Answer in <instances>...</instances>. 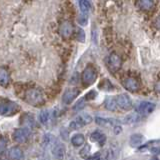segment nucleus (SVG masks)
<instances>
[{
    "instance_id": "2",
    "label": "nucleus",
    "mask_w": 160,
    "mask_h": 160,
    "mask_svg": "<svg viewBox=\"0 0 160 160\" xmlns=\"http://www.w3.org/2000/svg\"><path fill=\"white\" fill-rule=\"evenodd\" d=\"M20 111V106L11 100H2L0 105V113L3 116H12Z\"/></svg>"
},
{
    "instance_id": "26",
    "label": "nucleus",
    "mask_w": 160,
    "mask_h": 160,
    "mask_svg": "<svg viewBox=\"0 0 160 160\" xmlns=\"http://www.w3.org/2000/svg\"><path fill=\"white\" fill-rule=\"evenodd\" d=\"M94 97H96V92H95V91H90L89 93H87L86 95H85V99H86V100L93 99Z\"/></svg>"
},
{
    "instance_id": "9",
    "label": "nucleus",
    "mask_w": 160,
    "mask_h": 160,
    "mask_svg": "<svg viewBox=\"0 0 160 160\" xmlns=\"http://www.w3.org/2000/svg\"><path fill=\"white\" fill-rule=\"evenodd\" d=\"M79 93H80V91H79V89H77V88H69V89H67L63 94V97H62L63 102L65 104L72 103V101H74V99L78 96Z\"/></svg>"
},
{
    "instance_id": "22",
    "label": "nucleus",
    "mask_w": 160,
    "mask_h": 160,
    "mask_svg": "<svg viewBox=\"0 0 160 160\" xmlns=\"http://www.w3.org/2000/svg\"><path fill=\"white\" fill-rule=\"evenodd\" d=\"M39 121L41 124L43 125H46L49 121V112H48V110H43V111L40 112L39 114Z\"/></svg>"
},
{
    "instance_id": "3",
    "label": "nucleus",
    "mask_w": 160,
    "mask_h": 160,
    "mask_svg": "<svg viewBox=\"0 0 160 160\" xmlns=\"http://www.w3.org/2000/svg\"><path fill=\"white\" fill-rule=\"evenodd\" d=\"M97 79V70L93 66L89 65L83 70L81 75V81L85 86H89V85L93 84Z\"/></svg>"
},
{
    "instance_id": "5",
    "label": "nucleus",
    "mask_w": 160,
    "mask_h": 160,
    "mask_svg": "<svg viewBox=\"0 0 160 160\" xmlns=\"http://www.w3.org/2000/svg\"><path fill=\"white\" fill-rule=\"evenodd\" d=\"M107 67L111 72H117L122 66V59L116 53H111L107 57Z\"/></svg>"
},
{
    "instance_id": "13",
    "label": "nucleus",
    "mask_w": 160,
    "mask_h": 160,
    "mask_svg": "<svg viewBox=\"0 0 160 160\" xmlns=\"http://www.w3.org/2000/svg\"><path fill=\"white\" fill-rule=\"evenodd\" d=\"M7 155L10 159H13V160L21 159L23 158V151L19 147H12L9 149Z\"/></svg>"
},
{
    "instance_id": "20",
    "label": "nucleus",
    "mask_w": 160,
    "mask_h": 160,
    "mask_svg": "<svg viewBox=\"0 0 160 160\" xmlns=\"http://www.w3.org/2000/svg\"><path fill=\"white\" fill-rule=\"evenodd\" d=\"M79 8L81 10L82 14H88L91 9V4L88 0H79Z\"/></svg>"
},
{
    "instance_id": "27",
    "label": "nucleus",
    "mask_w": 160,
    "mask_h": 160,
    "mask_svg": "<svg viewBox=\"0 0 160 160\" xmlns=\"http://www.w3.org/2000/svg\"><path fill=\"white\" fill-rule=\"evenodd\" d=\"M79 23L81 25H85L87 23V17H86V14H83L82 16L79 17Z\"/></svg>"
},
{
    "instance_id": "17",
    "label": "nucleus",
    "mask_w": 160,
    "mask_h": 160,
    "mask_svg": "<svg viewBox=\"0 0 160 160\" xmlns=\"http://www.w3.org/2000/svg\"><path fill=\"white\" fill-rule=\"evenodd\" d=\"M85 142V138H84V135L83 134H75L72 136L71 138V143L74 145L75 147H79L81 146V145H83Z\"/></svg>"
},
{
    "instance_id": "11",
    "label": "nucleus",
    "mask_w": 160,
    "mask_h": 160,
    "mask_svg": "<svg viewBox=\"0 0 160 160\" xmlns=\"http://www.w3.org/2000/svg\"><path fill=\"white\" fill-rule=\"evenodd\" d=\"M155 109V104L149 101H143L139 104L138 106V112L142 115H149L152 113Z\"/></svg>"
},
{
    "instance_id": "23",
    "label": "nucleus",
    "mask_w": 160,
    "mask_h": 160,
    "mask_svg": "<svg viewBox=\"0 0 160 160\" xmlns=\"http://www.w3.org/2000/svg\"><path fill=\"white\" fill-rule=\"evenodd\" d=\"M89 151H90V146L89 145H85L84 148L80 151V155H81L82 157H88Z\"/></svg>"
},
{
    "instance_id": "18",
    "label": "nucleus",
    "mask_w": 160,
    "mask_h": 160,
    "mask_svg": "<svg viewBox=\"0 0 160 160\" xmlns=\"http://www.w3.org/2000/svg\"><path fill=\"white\" fill-rule=\"evenodd\" d=\"M138 5H139L140 8L145 10V11H149V10L153 9L154 1L153 0H139Z\"/></svg>"
},
{
    "instance_id": "14",
    "label": "nucleus",
    "mask_w": 160,
    "mask_h": 160,
    "mask_svg": "<svg viewBox=\"0 0 160 160\" xmlns=\"http://www.w3.org/2000/svg\"><path fill=\"white\" fill-rule=\"evenodd\" d=\"M90 137H91V140L93 142L98 143L100 146L104 145L105 141H106V137H105V135L103 133H101L100 131H94Z\"/></svg>"
},
{
    "instance_id": "16",
    "label": "nucleus",
    "mask_w": 160,
    "mask_h": 160,
    "mask_svg": "<svg viewBox=\"0 0 160 160\" xmlns=\"http://www.w3.org/2000/svg\"><path fill=\"white\" fill-rule=\"evenodd\" d=\"M52 152L54 155H56L58 157H62L65 154V146L61 142H56L52 147Z\"/></svg>"
},
{
    "instance_id": "15",
    "label": "nucleus",
    "mask_w": 160,
    "mask_h": 160,
    "mask_svg": "<svg viewBox=\"0 0 160 160\" xmlns=\"http://www.w3.org/2000/svg\"><path fill=\"white\" fill-rule=\"evenodd\" d=\"M10 82V75L8 70H6L5 68H1L0 70V84L1 86H7Z\"/></svg>"
},
{
    "instance_id": "8",
    "label": "nucleus",
    "mask_w": 160,
    "mask_h": 160,
    "mask_svg": "<svg viewBox=\"0 0 160 160\" xmlns=\"http://www.w3.org/2000/svg\"><path fill=\"white\" fill-rule=\"evenodd\" d=\"M73 30H74V28H73V25L71 22L64 21L59 25L58 32L63 38H69L72 35Z\"/></svg>"
},
{
    "instance_id": "1",
    "label": "nucleus",
    "mask_w": 160,
    "mask_h": 160,
    "mask_svg": "<svg viewBox=\"0 0 160 160\" xmlns=\"http://www.w3.org/2000/svg\"><path fill=\"white\" fill-rule=\"evenodd\" d=\"M24 100L28 104L35 107L42 106L45 103V98L41 90L36 88H29L24 93Z\"/></svg>"
},
{
    "instance_id": "6",
    "label": "nucleus",
    "mask_w": 160,
    "mask_h": 160,
    "mask_svg": "<svg viewBox=\"0 0 160 160\" xmlns=\"http://www.w3.org/2000/svg\"><path fill=\"white\" fill-rule=\"evenodd\" d=\"M30 130L28 128H18L13 132V140L17 143H25L30 138Z\"/></svg>"
},
{
    "instance_id": "24",
    "label": "nucleus",
    "mask_w": 160,
    "mask_h": 160,
    "mask_svg": "<svg viewBox=\"0 0 160 160\" xmlns=\"http://www.w3.org/2000/svg\"><path fill=\"white\" fill-rule=\"evenodd\" d=\"M5 149H6V140L2 136L1 137V141H0V153L4 154Z\"/></svg>"
},
{
    "instance_id": "28",
    "label": "nucleus",
    "mask_w": 160,
    "mask_h": 160,
    "mask_svg": "<svg viewBox=\"0 0 160 160\" xmlns=\"http://www.w3.org/2000/svg\"><path fill=\"white\" fill-rule=\"evenodd\" d=\"M154 89H155V91H156L157 93L160 94V80H159V81H157L156 83H155V85H154Z\"/></svg>"
},
{
    "instance_id": "10",
    "label": "nucleus",
    "mask_w": 160,
    "mask_h": 160,
    "mask_svg": "<svg viewBox=\"0 0 160 160\" xmlns=\"http://www.w3.org/2000/svg\"><path fill=\"white\" fill-rule=\"evenodd\" d=\"M122 84H123L124 88L127 89L128 91H130V92L137 91V90L139 89V87H140L139 82L135 78H133V77H128L126 79H124Z\"/></svg>"
},
{
    "instance_id": "29",
    "label": "nucleus",
    "mask_w": 160,
    "mask_h": 160,
    "mask_svg": "<svg viewBox=\"0 0 160 160\" xmlns=\"http://www.w3.org/2000/svg\"><path fill=\"white\" fill-rule=\"evenodd\" d=\"M155 26H156L158 29H160V16L155 20Z\"/></svg>"
},
{
    "instance_id": "25",
    "label": "nucleus",
    "mask_w": 160,
    "mask_h": 160,
    "mask_svg": "<svg viewBox=\"0 0 160 160\" xmlns=\"http://www.w3.org/2000/svg\"><path fill=\"white\" fill-rule=\"evenodd\" d=\"M77 39L79 41L81 42H84V39H85V36H84V32L82 29H78V33H77Z\"/></svg>"
},
{
    "instance_id": "12",
    "label": "nucleus",
    "mask_w": 160,
    "mask_h": 160,
    "mask_svg": "<svg viewBox=\"0 0 160 160\" xmlns=\"http://www.w3.org/2000/svg\"><path fill=\"white\" fill-rule=\"evenodd\" d=\"M104 107L107 110H109V111H116L118 108L116 99L110 96L106 97V99H105V101H104Z\"/></svg>"
},
{
    "instance_id": "30",
    "label": "nucleus",
    "mask_w": 160,
    "mask_h": 160,
    "mask_svg": "<svg viewBox=\"0 0 160 160\" xmlns=\"http://www.w3.org/2000/svg\"><path fill=\"white\" fill-rule=\"evenodd\" d=\"M88 158H91V159H98V158H100V156H99V153H97V154H95L94 156H91V157H88Z\"/></svg>"
},
{
    "instance_id": "4",
    "label": "nucleus",
    "mask_w": 160,
    "mask_h": 160,
    "mask_svg": "<svg viewBox=\"0 0 160 160\" xmlns=\"http://www.w3.org/2000/svg\"><path fill=\"white\" fill-rule=\"evenodd\" d=\"M92 121V117L90 116L89 114H80L78 116L75 118L74 120H72L71 122L69 124V128L72 129V130H76L79 129L85 125H87L89 123H91Z\"/></svg>"
},
{
    "instance_id": "19",
    "label": "nucleus",
    "mask_w": 160,
    "mask_h": 160,
    "mask_svg": "<svg viewBox=\"0 0 160 160\" xmlns=\"http://www.w3.org/2000/svg\"><path fill=\"white\" fill-rule=\"evenodd\" d=\"M98 88L103 90V91H111V90H113L114 86L108 79H102L98 85Z\"/></svg>"
},
{
    "instance_id": "7",
    "label": "nucleus",
    "mask_w": 160,
    "mask_h": 160,
    "mask_svg": "<svg viewBox=\"0 0 160 160\" xmlns=\"http://www.w3.org/2000/svg\"><path fill=\"white\" fill-rule=\"evenodd\" d=\"M115 99H116V102L119 108H121L123 110H130L132 108V101L128 95L120 94V95H117V96L115 97Z\"/></svg>"
},
{
    "instance_id": "21",
    "label": "nucleus",
    "mask_w": 160,
    "mask_h": 160,
    "mask_svg": "<svg viewBox=\"0 0 160 160\" xmlns=\"http://www.w3.org/2000/svg\"><path fill=\"white\" fill-rule=\"evenodd\" d=\"M143 141V137L142 135L140 134H133L131 137H130V144L132 146H139L140 144Z\"/></svg>"
}]
</instances>
